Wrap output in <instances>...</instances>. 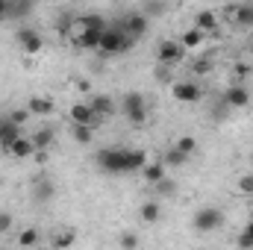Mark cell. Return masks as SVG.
I'll return each mask as SVG.
<instances>
[{"instance_id": "cell-1", "label": "cell", "mask_w": 253, "mask_h": 250, "mask_svg": "<svg viewBox=\"0 0 253 250\" xmlns=\"http://www.w3.org/2000/svg\"><path fill=\"white\" fill-rule=\"evenodd\" d=\"M97 162L106 174H132L147 165V153L138 147H106L97 153Z\"/></svg>"}, {"instance_id": "cell-2", "label": "cell", "mask_w": 253, "mask_h": 250, "mask_svg": "<svg viewBox=\"0 0 253 250\" xmlns=\"http://www.w3.org/2000/svg\"><path fill=\"white\" fill-rule=\"evenodd\" d=\"M132 47V39L126 36L121 27H109L103 36H100V53H126Z\"/></svg>"}, {"instance_id": "cell-3", "label": "cell", "mask_w": 253, "mask_h": 250, "mask_svg": "<svg viewBox=\"0 0 253 250\" xmlns=\"http://www.w3.org/2000/svg\"><path fill=\"white\" fill-rule=\"evenodd\" d=\"M124 115L126 121L135 126H141L147 121V100H144L141 91H126L124 94Z\"/></svg>"}, {"instance_id": "cell-4", "label": "cell", "mask_w": 253, "mask_h": 250, "mask_svg": "<svg viewBox=\"0 0 253 250\" xmlns=\"http://www.w3.org/2000/svg\"><path fill=\"white\" fill-rule=\"evenodd\" d=\"M156 56H159L162 65H180L186 59V47H183L180 42H174V39H165V42H159Z\"/></svg>"}, {"instance_id": "cell-5", "label": "cell", "mask_w": 253, "mask_h": 250, "mask_svg": "<svg viewBox=\"0 0 253 250\" xmlns=\"http://www.w3.org/2000/svg\"><path fill=\"white\" fill-rule=\"evenodd\" d=\"M15 39H18V47H21L24 53H42V47H44L42 33L33 30V27H21V30L15 33Z\"/></svg>"}, {"instance_id": "cell-6", "label": "cell", "mask_w": 253, "mask_h": 250, "mask_svg": "<svg viewBox=\"0 0 253 250\" xmlns=\"http://www.w3.org/2000/svg\"><path fill=\"white\" fill-rule=\"evenodd\" d=\"M224 224V215H221V209H212V206H206V209H200L197 215H194V230H200V233H212V230H218Z\"/></svg>"}, {"instance_id": "cell-7", "label": "cell", "mask_w": 253, "mask_h": 250, "mask_svg": "<svg viewBox=\"0 0 253 250\" xmlns=\"http://www.w3.org/2000/svg\"><path fill=\"white\" fill-rule=\"evenodd\" d=\"M171 94H174V100H180V103H197V100L203 97V88H200L194 80H183V83H174V85H171Z\"/></svg>"}, {"instance_id": "cell-8", "label": "cell", "mask_w": 253, "mask_h": 250, "mask_svg": "<svg viewBox=\"0 0 253 250\" xmlns=\"http://www.w3.org/2000/svg\"><path fill=\"white\" fill-rule=\"evenodd\" d=\"M147 15H141V12H132V15H126L124 18V24H121V30H124L126 36L135 42V39H141L144 33H147Z\"/></svg>"}, {"instance_id": "cell-9", "label": "cell", "mask_w": 253, "mask_h": 250, "mask_svg": "<svg viewBox=\"0 0 253 250\" xmlns=\"http://www.w3.org/2000/svg\"><path fill=\"white\" fill-rule=\"evenodd\" d=\"M71 121H74V126H91V129L100 124V118L91 112L88 103H74L71 106Z\"/></svg>"}, {"instance_id": "cell-10", "label": "cell", "mask_w": 253, "mask_h": 250, "mask_svg": "<svg viewBox=\"0 0 253 250\" xmlns=\"http://www.w3.org/2000/svg\"><path fill=\"white\" fill-rule=\"evenodd\" d=\"M218 15L212 12V9H200L197 15H194V30H200L203 36H209V33H218Z\"/></svg>"}, {"instance_id": "cell-11", "label": "cell", "mask_w": 253, "mask_h": 250, "mask_svg": "<svg viewBox=\"0 0 253 250\" xmlns=\"http://www.w3.org/2000/svg\"><path fill=\"white\" fill-rule=\"evenodd\" d=\"M18 138H21V126H15L9 118H3V121H0V150L6 153Z\"/></svg>"}, {"instance_id": "cell-12", "label": "cell", "mask_w": 253, "mask_h": 250, "mask_svg": "<svg viewBox=\"0 0 253 250\" xmlns=\"http://www.w3.org/2000/svg\"><path fill=\"white\" fill-rule=\"evenodd\" d=\"M100 36L103 33H94V30H77L74 47H80V50H97L100 47Z\"/></svg>"}, {"instance_id": "cell-13", "label": "cell", "mask_w": 253, "mask_h": 250, "mask_svg": "<svg viewBox=\"0 0 253 250\" xmlns=\"http://www.w3.org/2000/svg\"><path fill=\"white\" fill-rule=\"evenodd\" d=\"M224 103H227V106H233V109H242V106H248V103H251V91H248L245 85H230V88H227V94H224Z\"/></svg>"}, {"instance_id": "cell-14", "label": "cell", "mask_w": 253, "mask_h": 250, "mask_svg": "<svg viewBox=\"0 0 253 250\" xmlns=\"http://www.w3.org/2000/svg\"><path fill=\"white\" fill-rule=\"evenodd\" d=\"M88 106H91V112H94L97 118H109V115L115 112V103H112V97H109V94H94Z\"/></svg>"}, {"instance_id": "cell-15", "label": "cell", "mask_w": 253, "mask_h": 250, "mask_svg": "<svg viewBox=\"0 0 253 250\" xmlns=\"http://www.w3.org/2000/svg\"><path fill=\"white\" fill-rule=\"evenodd\" d=\"M12 159H27V156H36V147H33V138H27V135H21L9 150H6Z\"/></svg>"}, {"instance_id": "cell-16", "label": "cell", "mask_w": 253, "mask_h": 250, "mask_svg": "<svg viewBox=\"0 0 253 250\" xmlns=\"http://www.w3.org/2000/svg\"><path fill=\"white\" fill-rule=\"evenodd\" d=\"M233 15V21L239 27H253V3H242V6H230L227 9Z\"/></svg>"}, {"instance_id": "cell-17", "label": "cell", "mask_w": 253, "mask_h": 250, "mask_svg": "<svg viewBox=\"0 0 253 250\" xmlns=\"http://www.w3.org/2000/svg\"><path fill=\"white\" fill-rule=\"evenodd\" d=\"M77 30H94V33H106L109 27H106V21L100 18V15H80L77 18Z\"/></svg>"}, {"instance_id": "cell-18", "label": "cell", "mask_w": 253, "mask_h": 250, "mask_svg": "<svg viewBox=\"0 0 253 250\" xmlns=\"http://www.w3.org/2000/svg\"><path fill=\"white\" fill-rule=\"evenodd\" d=\"M53 109H56L53 100H47V97H42V94H33V97H30V106H27L30 115H50Z\"/></svg>"}, {"instance_id": "cell-19", "label": "cell", "mask_w": 253, "mask_h": 250, "mask_svg": "<svg viewBox=\"0 0 253 250\" xmlns=\"http://www.w3.org/2000/svg\"><path fill=\"white\" fill-rule=\"evenodd\" d=\"M30 138H33V147H36V150H47V147H53V141H56V132H53L50 126H44V129L33 132Z\"/></svg>"}, {"instance_id": "cell-20", "label": "cell", "mask_w": 253, "mask_h": 250, "mask_svg": "<svg viewBox=\"0 0 253 250\" xmlns=\"http://www.w3.org/2000/svg\"><path fill=\"white\" fill-rule=\"evenodd\" d=\"M141 177L150 183V186H159L162 180H165V165L162 162H153V165H144L141 168Z\"/></svg>"}, {"instance_id": "cell-21", "label": "cell", "mask_w": 253, "mask_h": 250, "mask_svg": "<svg viewBox=\"0 0 253 250\" xmlns=\"http://www.w3.org/2000/svg\"><path fill=\"white\" fill-rule=\"evenodd\" d=\"M203 42H206V36H203L200 30H194V27H189V30L180 36V44H183L186 50H191V47H200Z\"/></svg>"}, {"instance_id": "cell-22", "label": "cell", "mask_w": 253, "mask_h": 250, "mask_svg": "<svg viewBox=\"0 0 253 250\" xmlns=\"http://www.w3.org/2000/svg\"><path fill=\"white\" fill-rule=\"evenodd\" d=\"M174 150H180L183 156H191V153L197 150V138H194V135H180V138L174 141Z\"/></svg>"}, {"instance_id": "cell-23", "label": "cell", "mask_w": 253, "mask_h": 250, "mask_svg": "<svg viewBox=\"0 0 253 250\" xmlns=\"http://www.w3.org/2000/svg\"><path fill=\"white\" fill-rule=\"evenodd\" d=\"M18 245H21V248H36V245H39V230H36V227L21 230V233H18Z\"/></svg>"}, {"instance_id": "cell-24", "label": "cell", "mask_w": 253, "mask_h": 250, "mask_svg": "<svg viewBox=\"0 0 253 250\" xmlns=\"http://www.w3.org/2000/svg\"><path fill=\"white\" fill-rule=\"evenodd\" d=\"M74 242H77V233L74 230H62L59 236H53V248L56 250H68Z\"/></svg>"}, {"instance_id": "cell-25", "label": "cell", "mask_w": 253, "mask_h": 250, "mask_svg": "<svg viewBox=\"0 0 253 250\" xmlns=\"http://www.w3.org/2000/svg\"><path fill=\"white\" fill-rule=\"evenodd\" d=\"M141 221L144 224H156L159 221V203H144L141 206Z\"/></svg>"}, {"instance_id": "cell-26", "label": "cell", "mask_w": 253, "mask_h": 250, "mask_svg": "<svg viewBox=\"0 0 253 250\" xmlns=\"http://www.w3.org/2000/svg\"><path fill=\"white\" fill-rule=\"evenodd\" d=\"M186 159H189V156H183L180 150L171 147V150L165 153V162H162V165H174V168H180V165H186Z\"/></svg>"}, {"instance_id": "cell-27", "label": "cell", "mask_w": 253, "mask_h": 250, "mask_svg": "<svg viewBox=\"0 0 253 250\" xmlns=\"http://www.w3.org/2000/svg\"><path fill=\"white\" fill-rule=\"evenodd\" d=\"M33 194H36V200H50L53 197V186L47 180H42V183H36V191Z\"/></svg>"}, {"instance_id": "cell-28", "label": "cell", "mask_w": 253, "mask_h": 250, "mask_svg": "<svg viewBox=\"0 0 253 250\" xmlns=\"http://www.w3.org/2000/svg\"><path fill=\"white\" fill-rule=\"evenodd\" d=\"M239 248L242 250H253V221L242 230V236H239Z\"/></svg>"}, {"instance_id": "cell-29", "label": "cell", "mask_w": 253, "mask_h": 250, "mask_svg": "<svg viewBox=\"0 0 253 250\" xmlns=\"http://www.w3.org/2000/svg\"><path fill=\"white\" fill-rule=\"evenodd\" d=\"M6 118H9V121H12V124H15V126H24V124H27V121H30V118H33V115H30L27 109H12V112H9Z\"/></svg>"}, {"instance_id": "cell-30", "label": "cell", "mask_w": 253, "mask_h": 250, "mask_svg": "<svg viewBox=\"0 0 253 250\" xmlns=\"http://www.w3.org/2000/svg\"><path fill=\"white\" fill-rule=\"evenodd\" d=\"M91 135H94L91 126H74V138H77L80 144H91Z\"/></svg>"}, {"instance_id": "cell-31", "label": "cell", "mask_w": 253, "mask_h": 250, "mask_svg": "<svg viewBox=\"0 0 253 250\" xmlns=\"http://www.w3.org/2000/svg\"><path fill=\"white\" fill-rule=\"evenodd\" d=\"M118 245H121V250H135L138 248V236H135V233H121Z\"/></svg>"}, {"instance_id": "cell-32", "label": "cell", "mask_w": 253, "mask_h": 250, "mask_svg": "<svg viewBox=\"0 0 253 250\" xmlns=\"http://www.w3.org/2000/svg\"><path fill=\"white\" fill-rule=\"evenodd\" d=\"M33 12V3H21V0H12V18H24Z\"/></svg>"}, {"instance_id": "cell-33", "label": "cell", "mask_w": 253, "mask_h": 250, "mask_svg": "<svg viewBox=\"0 0 253 250\" xmlns=\"http://www.w3.org/2000/svg\"><path fill=\"white\" fill-rule=\"evenodd\" d=\"M191 71H194L197 77L209 74V71H212V59H194V62H191Z\"/></svg>"}, {"instance_id": "cell-34", "label": "cell", "mask_w": 253, "mask_h": 250, "mask_svg": "<svg viewBox=\"0 0 253 250\" xmlns=\"http://www.w3.org/2000/svg\"><path fill=\"white\" fill-rule=\"evenodd\" d=\"M233 74H236L239 80H245V77H251V74H253V68L248 62H236V65H233Z\"/></svg>"}, {"instance_id": "cell-35", "label": "cell", "mask_w": 253, "mask_h": 250, "mask_svg": "<svg viewBox=\"0 0 253 250\" xmlns=\"http://www.w3.org/2000/svg\"><path fill=\"white\" fill-rule=\"evenodd\" d=\"M239 191H242V194H253V174H245V177L239 180Z\"/></svg>"}, {"instance_id": "cell-36", "label": "cell", "mask_w": 253, "mask_h": 250, "mask_svg": "<svg viewBox=\"0 0 253 250\" xmlns=\"http://www.w3.org/2000/svg\"><path fill=\"white\" fill-rule=\"evenodd\" d=\"M12 224H15V221H12V215H9V212H0V236H3V233H9V230H12Z\"/></svg>"}, {"instance_id": "cell-37", "label": "cell", "mask_w": 253, "mask_h": 250, "mask_svg": "<svg viewBox=\"0 0 253 250\" xmlns=\"http://www.w3.org/2000/svg\"><path fill=\"white\" fill-rule=\"evenodd\" d=\"M12 18V0H0V21Z\"/></svg>"}, {"instance_id": "cell-38", "label": "cell", "mask_w": 253, "mask_h": 250, "mask_svg": "<svg viewBox=\"0 0 253 250\" xmlns=\"http://www.w3.org/2000/svg\"><path fill=\"white\" fill-rule=\"evenodd\" d=\"M174 183H171V180H162V183H159V191H162V194H171V191H174Z\"/></svg>"}, {"instance_id": "cell-39", "label": "cell", "mask_w": 253, "mask_h": 250, "mask_svg": "<svg viewBox=\"0 0 253 250\" xmlns=\"http://www.w3.org/2000/svg\"><path fill=\"white\" fill-rule=\"evenodd\" d=\"M165 6H159V3H147V15H159Z\"/></svg>"}, {"instance_id": "cell-40", "label": "cell", "mask_w": 253, "mask_h": 250, "mask_svg": "<svg viewBox=\"0 0 253 250\" xmlns=\"http://www.w3.org/2000/svg\"><path fill=\"white\" fill-rule=\"evenodd\" d=\"M251 53H253V39H251Z\"/></svg>"}, {"instance_id": "cell-41", "label": "cell", "mask_w": 253, "mask_h": 250, "mask_svg": "<svg viewBox=\"0 0 253 250\" xmlns=\"http://www.w3.org/2000/svg\"><path fill=\"white\" fill-rule=\"evenodd\" d=\"M251 221H253V209H251Z\"/></svg>"}, {"instance_id": "cell-42", "label": "cell", "mask_w": 253, "mask_h": 250, "mask_svg": "<svg viewBox=\"0 0 253 250\" xmlns=\"http://www.w3.org/2000/svg\"><path fill=\"white\" fill-rule=\"evenodd\" d=\"M0 188H3V180H0Z\"/></svg>"}]
</instances>
